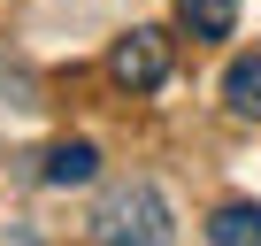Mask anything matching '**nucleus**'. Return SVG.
Returning <instances> with one entry per match:
<instances>
[{
    "label": "nucleus",
    "mask_w": 261,
    "mask_h": 246,
    "mask_svg": "<svg viewBox=\"0 0 261 246\" xmlns=\"http://www.w3.org/2000/svg\"><path fill=\"white\" fill-rule=\"evenodd\" d=\"M92 231H100V246H169V238H177V231H169V200H162L146 177L115 185V192L100 200Z\"/></svg>",
    "instance_id": "obj_1"
},
{
    "label": "nucleus",
    "mask_w": 261,
    "mask_h": 246,
    "mask_svg": "<svg viewBox=\"0 0 261 246\" xmlns=\"http://www.w3.org/2000/svg\"><path fill=\"white\" fill-rule=\"evenodd\" d=\"M108 77H115L123 92H154V85L169 77V39H162V31H123L115 54H108Z\"/></svg>",
    "instance_id": "obj_2"
},
{
    "label": "nucleus",
    "mask_w": 261,
    "mask_h": 246,
    "mask_svg": "<svg viewBox=\"0 0 261 246\" xmlns=\"http://www.w3.org/2000/svg\"><path fill=\"white\" fill-rule=\"evenodd\" d=\"M46 185H92L100 177V154H92V139H62V146H46V169H39Z\"/></svg>",
    "instance_id": "obj_3"
},
{
    "label": "nucleus",
    "mask_w": 261,
    "mask_h": 246,
    "mask_svg": "<svg viewBox=\"0 0 261 246\" xmlns=\"http://www.w3.org/2000/svg\"><path fill=\"white\" fill-rule=\"evenodd\" d=\"M207 238H215V246H261V208H253V200L215 208V215H207Z\"/></svg>",
    "instance_id": "obj_4"
},
{
    "label": "nucleus",
    "mask_w": 261,
    "mask_h": 246,
    "mask_svg": "<svg viewBox=\"0 0 261 246\" xmlns=\"http://www.w3.org/2000/svg\"><path fill=\"white\" fill-rule=\"evenodd\" d=\"M177 23H185L192 39H230L238 0H177Z\"/></svg>",
    "instance_id": "obj_5"
},
{
    "label": "nucleus",
    "mask_w": 261,
    "mask_h": 246,
    "mask_svg": "<svg viewBox=\"0 0 261 246\" xmlns=\"http://www.w3.org/2000/svg\"><path fill=\"white\" fill-rule=\"evenodd\" d=\"M223 100H230L238 115H253V123H261V54L230 62V77H223Z\"/></svg>",
    "instance_id": "obj_6"
}]
</instances>
